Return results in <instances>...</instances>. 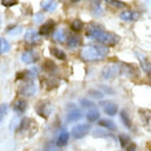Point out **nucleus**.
Segmentation results:
<instances>
[{
  "label": "nucleus",
  "instance_id": "obj_31",
  "mask_svg": "<svg viewBox=\"0 0 151 151\" xmlns=\"http://www.w3.org/2000/svg\"><path fill=\"white\" fill-rule=\"evenodd\" d=\"M29 125H30L29 119H28V118H24V119L22 120V122H21L20 130L21 131H25V130L29 127Z\"/></svg>",
  "mask_w": 151,
  "mask_h": 151
},
{
  "label": "nucleus",
  "instance_id": "obj_26",
  "mask_svg": "<svg viewBox=\"0 0 151 151\" xmlns=\"http://www.w3.org/2000/svg\"><path fill=\"white\" fill-rule=\"evenodd\" d=\"M43 67L45 70L47 72H54L56 69V66L55 64V63L52 60H47L46 62H45L44 65H43Z\"/></svg>",
  "mask_w": 151,
  "mask_h": 151
},
{
  "label": "nucleus",
  "instance_id": "obj_24",
  "mask_svg": "<svg viewBox=\"0 0 151 151\" xmlns=\"http://www.w3.org/2000/svg\"><path fill=\"white\" fill-rule=\"evenodd\" d=\"M83 27H84V23L80 19H75L72 22L71 25H70V29L72 31L76 32L82 31Z\"/></svg>",
  "mask_w": 151,
  "mask_h": 151
},
{
  "label": "nucleus",
  "instance_id": "obj_34",
  "mask_svg": "<svg viewBox=\"0 0 151 151\" xmlns=\"http://www.w3.org/2000/svg\"><path fill=\"white\" fill-rule=\"evenodd\" d=\"M43 20H44V15L43 14H37L35 15L34 21L36 22V23L39 24V23L41 22Z\"/></svg>",
  "mask_w": 151,
  "mask_h": 151
},
{
  "label": "nucleus",
  "instance_id": "obj_22",
  "mask_svg": "<svg viewBox=\"0 0 151 151\" xmlns=\"http://www.w3.org/2000/svg\"><path fill=\"white\" fill-rule=\"evenodd\" d=\"M10 45L5 38L0 37V54H4L10 51Z\"/></svg>",
  "mask_w": 151,
  "mask_h": 151
},
{
  "label": "nucleus",
  "instance_id": "obj_7",
  "mask_svg": "<svg viewBox=\"0 0 151 151\" xmlns=\"http://www.w3.org/2000/svg\"><path fill=\"white\" fill-rule=\"evenodd\" d=\"M37 91V85L32 82H28L24 83L19 87V93L24 97H32Z\"/></svg>",
  "mask_w": 151,
  "mask_h": 151
},
{
  "label": "nucleus",
  "instance_id": "obj_14",
  "mask_svg": "<svg viewBox=\"0 0 151 151\" xmlns=\"http://www.w3.org/2000/svg\"><path fill=\"white\" fill-rule=\"evenodd\" d=\"M82 117V113L78 109H73L68 112L67 116V120L68 122H75L79 120Z\"/></svg>",
  "mask_w": 151,
  "mask_h": 151
},
{
  "label": "nucleus",
  "instance_id": "obj_27",
  "mask_svg": "<svg viewBox=\"0 0 151 151\" xmlns=\"http://www.w3.org/2000/svg\"><path fill=\"white\" fill-rule=\"evenodd\" d=\"M119 142H120V144H121V146L123 148H125V147H127L129 145V142L131 141L130 139V137L126 134H122L119 136Z\"/></svg>",
  "mask_w": 151,
  "mask_h": 151
},
{
  "label": "nucleus",
  "instance_id": "obj_13",
  "mask_svg": "<svg viewBox=\"0 0 151 151\" xmlns=\"http://www.w3.org/2000/svg\"><path fill=\"white\" fill-rule=\"evenodd\" d=\"M55 27V23L53 21H48L45 24H43L40 27L39 29V34L43 35V36H46V35L50 34L51 32L53 31Z\"/></svg>",
  "mask_w": 151,
  "mask_h": 151
},
{
  "label": "nucleus",
  "instance_id": "obj_21",
  "mask_svg": "<svg viewBox=\"0 0 151 151\" xmlns=\"http://www.w3.org/2000/svg\"><path fill=\"white\" fill-rule=\"evenodd\" d=\"M120 119H121L123 124H124V126L126 127L127 128H131V127H132V122H131V119H130L128 113L125 110H122L120 111Z\"/></svg>",
  "mask_w": 151,
  "mask_h": 151
},
{
  "label": "nucleus",
  "instance_id": "obj_4",
  "mask_svg": "<svg viewBox=\"0 0 151 151\" xmlns=\"http://www.w3.org/2000/svg\"><path fill=\"white\" fill-rule=\"evenodd\" d=\"M36 111L43 118H47L52 111V104L47 101H40L36 105Z\"/></svg>",
  "mask_w": 151,
  "mask_h": 151
},
{
  "label": "nucleus",
  "instance_id": "obj_18",
  "mask_svg": "<svg viewBox=\"0 0 151 151\" xmlns=\"http://www.w3.org/2000/svg\"><path fill=\"white\" fill-rule=\"evenodd\" d=\"M80 42H81L80 37L78 36V35L73 34L70 35V37H67V45H68V47H71V48L77 47L80 45Z\"/></svg>",
  "mask_w": 151,
  "mask_h": 151
},
{
  "label": "nucleus",
  "instance_id": "obj_16",
  "mask_svg": "<svg viewBox=\"0 0 151 151\" xmlns=\"http://www.w3.org/2000/svg\"><path fill=\"white\" fill-rule=\"evenodd\" d=\"M98 125L103 127L108 130H110V131H116V124H115L111 119H106V118L100 119L98 121Z\"/></svg>",
  "mask_w": 151,
  "mask_h": 151
},
{
  "label": "nucleus",
  "instance_id": "obj_17",
  "mask_svg": "<svg viewBox=\"0 0 151 151\" xmlns=\"http://www.w3.org/2000/svg\"><path fill=\"white\" fill-rule=\"evenodd\" d=\"M50 53L52 55H53L55 58H56L60 60H65L67 59V55L62 49L59 47H50Z\"/></svg>",
  "mask_w": 151,
  "mask_h": 151
},
{
  "label": "nucleus",
  "instance_id": "obj_2",
  "mask_svg": "<svg viewBox=\"0 0 151 151\" xmlns=\"http://www.w3.org/2000/svg\"><path fill=\"white\" fill-rule=\"evenodd\" d=\"M109 52V48L104 45H86L80 52V56L86 62L101 61L106 57Z\"/></svg>",
  "mask_w": 151,
  "mask_h": 151
},
{
  "label": "nucleus",
  "instance_id": "obj_23",
  "mask_svg": "<svg viewBox=\"0 0 151 151\" xmlns=\"http://www.w3.org/2000/svg\"><path fill=\"white\" fill-rule=\"evenodd\" d=\"M53 37H54L55 40H56L57 42L62 43L67 39V35H66V32H65L64 30L62 29H58L57 31H55L54 32Z\"/></svg>",
  "mask_w": 151,
  "mask_h": 151
},
{
  "label": "nucleus",
  "instance_id": "obj_20",
  "mask_svg": "<svg viewBox=\"0 0 151 151\" xmlns=\"http://www.w3.org/2000/svg\"><path fill=\"white\" fill-rule=\"evenodd\" d=\"M42 8L47 12H52L57 8V3L55 0H48L42 3Z\"/></svg>",
  "mask_w": 151,
  "mask_h": 151
},
{
  "label": "nucleus",
  "instance_id": "obj_33",
  "mask_svg": "<svg viewBox=\"0 0 151 151\" xmlns=\"http://www.w3.org/2000/svg\"><path fill=\"white\" fill-rule=\"evenodd\" d=\"M22 28L19 27V26H14V27L11 28L10 29L8 30V33L9 34H11V35H16V34H18V33H20L22 32Z\"/></svg>",
  "mask_w": 151,
  "mask_h": 151
},
{
  "label": "nucleus",
  "instance_id": "obj_35",
  "mask_svg": "<svg viewBox=\"0 0 151 151\" xmlns=\"http://www.w3.org/2000/svg\"><path fill=\"white\" fill-rule=\"evenodd\" d=\"M127 151H136V146L134 144H131V146H127Z\"/></svg>",
  "mask_w": 151,
  "mask_h": 151
},
{
  "label": "nucleus",
  "instance_id": "obj_10",
  "mask_svg": "<svg viewBox=\"0 0 151 151\" xmlns=\"http://www.w3.org/2000/svg\"><path fill=\"white\" fill-rule=\"evenodd\" d=\"M100 105L103 108L104 112L110 116H115L118 111V105L115 104L114 102L104 101L100 102Z\"/></svg>",
  "mask_w": 151,
  "mask_h": 151
},
{
  "label": "nucleus",
  "instance_id": "obj_32",
  "mask_svg": "<svg viewBox=\"0 0 151 151\" xmlns=\"http://www.w3.org/2000/svg\"><path fill=\"white\" fill-rule=\"evenodd\" d=\"M80 104H81V105H82V107H84V108H89V109H92V108H93V107L95 106L94 103H93L92 101H90L86 99L82 100V101H80Z\"/></svg>",
  "mask_w": 151,
  "mask_h": 151
},
{
  "label": "nucleus",
  "instance_id": "obj_12",
  "mask_svg": "<svg viewBox=\"0 0 151 151\" xmlns=\"http://www.w3.org/2000/svg\"><path fill=\"white\" fill-rule=\"evenodd\" d=\"M70 139V133L66 130L63 129L59 134L57 141H56V145L59 147H63L65 146L67 144Z\"/></svg>",
  "mask_w": 151,
  "mask_h": 151
},
{
  "label": "nucleus",
  "instance_id": "obj_29",
  "mask_svg": "<svg viewBox=\"0 0 151 151\" xmlns=\"http://www.w3.org/2000/svg\"><path fill=\"white\" fill-rule=\"evenodd\" d=\"M8 110V105L6 104H3L0 106V122L5 117Z\"/></svg>",
  "mask_w": 151,
  "mask_h": 151
},
{
  "label": "nucleus",
  "instance_id": "obj_36",
  "mask_svg": "<svg viewBox=\"0 0 151 151\" xmlns=\"http://www.w3.org/2000/svg\"><path fill=\"white\" fill-rule=\"evenodd\" d=\"M71 2H73V3H76V2H78L79 0H70Z\"/></svg>",
  "mask_w": 151,
  "mask_h": 151
},
{
  "label": "nucleus",
  "instance_id": "obj_19",
  "mask_svg": "<svg viewBox=\"0 0 151 151\" xmlns=\"http://www.w3.org/2000/svg\"><path fill=\"white\" fill-rule=\"evenodd\" d=\"M87 120L89 122H95L100 118V112L97 109H90L86 114Z\"/></svg>",
  "mask_w": 151,
  "mask_h": 151
},
{
  "label": "nucleus",
  "instance_id": "obj_9",
  "mask_svg": "<svg viewBox=\"0 0 151 151\" xmlns=\"http://www.w3.org/2000/svg\"><path fill=\"white\" fill-rule=\"evenodd\" d=\"M135 55H136L137 58L139 60L140 64H141L142 68L143 69V70L146 72V74H150V62L149 60L147 55L145 53L142 52V51H135Z\"/></svg>",
  "mask_w": 151,
  "mask_h": 151
},
{
  "label": "nucleus",
  "instance_id": "obj_30",
  "mask_svg": "<svg viewBox=\"0 0 151 151\" xmlns=\"http://www.w3.org/2000/svg\"><path fill=\"white\" fill-rule=\"evenodd\" d=\"M89 94L90 95V97L96 98V99H101V98L104 97V95H103L101 92L98 91V90H95V89L90 90L89 92Z\"/></svg>",
  "mask_w": 151,
  "mask_h": 151
},
{
  "label": "nucleus",
  "instance_id": "obj_1",
  "mask_svg": "<svg viewBox=\"0 0 151 151\" xmlns=\"http://www.w3.org/2000/svg\"><path fill=\"white\" fill-rule=\"evenodd\" d=\"M86 35L89 39L95 40L106 46H114L120 40V37L112 32H107L101 24L90 22L86 29Z\"/></svg>",
  "mask_w": 151,
  "mask_h": 151
},
{
  "label": "nucleus",
  "instance_id": "obj_6",
  "mask_svg": "<svg viewBox=\"0 0 151 151\" xmlns=\"http://www.w3.org/2000/svg\"><path fill=\"white\" fill-rule=\"evenodd\" d=\"M90 130V126L87 124H78L73 127L71 131V134L75 139H80L84 138Z\"/></svg>",
  "mask_w": 151,
  "mask_h": 151
},
{
  "label": "nucleus",
  "instance_id": "obj_8",
  "mask_svg": "<svg viewBox=\"0 0 151 151\" xmlns=\"http://www.w3.org/2000/svg\"><path fill=\"white\" fill-rule=\"evenodd\" d=\"M40 60V54L36 50H28L22 55V61L25 64H32Z\"/></svg>",
  "mask_w": 151,
  "mask_h": 151
},
{
  "label": "nucleus",
  "instance_id": "obj_25",
  "mask_svg": "<svg viewBox=\"0 0 151 151\" xmlns=\"http://www.w3.org/2000/svg\"><path fill=\"white\" fill-rule=\"evenodd\" d=\"M109 5L116 8H124L127 6V3L121 0H104Z\"/></svg>",
  "mask_w": 151,
  "mask_h": 151
},
{
  "label": "nucleus",
  "instance_id": "obj_15",
  "mask_svg": "<svg viewBox=\"0 0 151 151\" xmlns=\"http://www.w3.org/2000/svg\"><path fill=\"white\" fill-rule=\"evenodd\" d=\"M28 104L27 102L24 101V100H17L14 103L13 105V109L17 113H23L26 111L27 109Z\"/></svg>",
  "mask_w": 151,
  "mask_h": 151
},
{
  "label": "nucleus",
  "instance_id": "obj_11",
  "mask_svg": "<svg viewBox=\"0 0 151 151\" xmlns=\"http://www.w3.org/2000/svg\"><path fill=\"white\" fill-rule=\"evenodd\" d=\"M119 17L122 20L125 22H134L139 20L140 17V14L133 10H126V11H123L119 15Z\"/></svg>",
  "mask_w": 151,
  "mask_h": 151
},
{
  "label": "nucleus",
  "instance_id": "obj_28",
  "mask_svg": "<svg viewBox=\"0 0 151 151\" xmlns=\"http://www.w3.org/2000/svg\"><path fill=\"white\" fill-rule=\"evenodd\" d=\"M18 0H1V3L5 7H10L17 5Z\"/></svg>",
  "mask_w": 151,
  "mask_h": 151
},
{
  "label": "nucleus",
  "instance_id": "obj_5",
  "mask_svg": "<svg viewBox=\"0 0 151 151\" xmlns=\"http://www.w3.org/2000/svg\"><path fill=\"white\" fill-rule=\"evenodd\" d=\"M24 40L30 45H39L41 42V38L39 32L34 29H29L24 36Z\"/></svg>",
  "mask_w": 151,
  "mask_h": 151
},
{
  "label": "nucleus",
  "instance_id": "obj_3",
  "mask_svg": "<svg viewBox=\"0 0 151 151\" xmlns=\"http://www.w3.org/2000/svg\"><path fill=\"white\" fill-rule=\"evenodd\" d=\"M129 64L124 63H110L105 65L102 69V76L105 79H111L119 75L127 76Z\"/></svg>",
  "mask_w": 151,
  "mask_h": 151
}]
</instances>
